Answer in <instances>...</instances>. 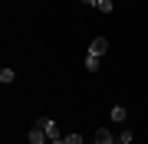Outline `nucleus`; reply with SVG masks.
<instances>
[{
  "label": "nucleus",
  "mask_w": 148,
  "mask_h": 144,
  "mask_svg": "<svg viewBox=\"0 0 148 144\" xmlns=\"http://www.w3.org/2000/svg\"><path fill=\"white\" fill-rule=\"evenodd\" d=\"M33 124H40V128L49 134V144H63V138H66V134H59V124L53 121V118H36Z\"/></svg>",
  "instance_id": "obj_1"
},
{
  "label": "nucleus",
  "mask_w": 148,
  "mask_h": 144,
  "mask_svg": "<svg viewBox=\"0 0 148 144\" xmlns=\"http://www.w3.org/2000/svg\"><path fill=\"white\" fill-rule=\"evenodd\" d=\"M106 53H109V39L106 36H95L89 43V56H106Z\"/></svg>",
  "instance_id": "obj_2"
},
{
  "label": "nucleus",
  "mask_w": 148,
  "mask_h": 144,
  "mask_svg": "<svg viewBox=\"0 0 148 144\" xmlns=\"http://www.w3.org/2000/svg\"><path fill=\"white\" fill-rule=\"evenodd\" d=\"M30 144H49V134L40 128V124H33L30 128Z\"/></svg>",
  "instance_id": "obj_3"
},
{
  "label": "nucleus",
  "mask_w": 148,
  "mask_h": 144,
  "mask_svg": "<svg viewBox=\"0 0 148 144\" xmlns=\"http://www.w3.org/2000/svg\"><path fill=\"white\" fill-rule=\"evenodd\" d=\"M119 138H112V131H106V128H99L95 131V144H115Z\"/></svg>",
  "instance_id": "obj_4"
},
{
  "label": "nucleus",
  "mask_w": 148,
  "mask_h": 144,
  "mask_svg": "<svg viewBox=\"0 0 148 144\" xmlns=\"http://www.w3.org/2000/svg\"><path fill=\"white\" fill-rule=\"evenodd\" d=\"M125 118H128L125 105H112V121H115V124H122V121H125Z\"/></svg>",
  "instance_id": "obj_5"
},
{
  "label": "nucleus",
  "mask_w": 148,
  "mask_h": 144,
  "mask_svg": "<svg viewBox=\"0 0 148 144\" xmlns=\"http://www.w3.org/2000/svg\"><path fill=\"white\" fill-rule=\"evenodd\" d=\"M99 62H102V56H86V69H89V72L99 69Z\"/></svg>",
  "instance_id": "obj_6"
},
{
  "label": "nucleus",
  "mask_w": 148,
  "mask_h": 144,
  "mask_svg": "<svg viewBox=\"0 0 148 144\" xmlns=\"http://www.w3.org/2000/svg\"><path fill=\"white\" fill-rule=\"evenodd\" d=\"M13 69H0V82H3V85H10V82H13Z\"/></svg>",
  "instance_id": "obj_7"
},
{
  "label": "nucleus",
  "mask_w": 148,
  "mask_h": 144,
  "mask_svg": "<svg viewBox=\"0 0 148 144\" xmlns=\"http://www.w3.org/2000/svg\"><path fill=\"white\" fill-rule=\"evenodd\" d=\"M95 10H99V13H112V0H99Z\"/></svg>",
  "instance_id": "obj_8"
},
{
  "label": "nucleus",
  "mask_w": 148,
  "mask_h": 144,
  "mask_svg": "<svg viewBox=\"0 0 148 144\" xmlns=\"http://www.w3.org/2000/svg\"><path fill=\"white\" fill-rule=\"evenodd\" d=\"M63 144H82V134H66Z\"/></svg>",
  "instance_id": "obj_9"
},
{
  "label": "nucleus",
  "mask_w": 148,
  "mask_h": 144,
  "mask_svg": "<svg viewBox=\"0 0 148 144\" xmlns=\"http://www.w3.org/2000/svg\"><path fill=\"white\" fill-rule=\"evenodd\" d=\"M82 3H86V7H95V3H99V0H82Z\"/></svg>",
  "instance_id": "obj_10"
},
{
  "label": "nucleus",
  "mask_w": 148,
  "mask_h": 144,
  "mask_svg": "<svg viewBox=\"0 0 148 144\" xmlns=\"http://www.w3.org/2000/svg\"><path fill=\"white\" fill-rule=\"evenodd\" d=\"M115 144H128V141H115Z\"/></svg>",
  "instance_id": "obj_11"
}]
</instances>
